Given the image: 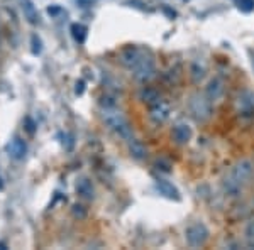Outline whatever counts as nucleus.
Masks as SVG:
<instances>
[{
    "mask_svg": "<svg viewBox=\"0 0 254 250\" xmlns=\"http://www.w3.org/2000/svg\"><path fill=\"white\" fill-rule=\"evenodd\" d=\"M253 162L249 159H243V161H237L232 169L229 171V174L224 178V190L229 193L231 196H236L243 191L246 183L249 181V178L253 176Z\"/></svg>",
    "mask_w": 254,
    "mask_h": 250,
    "instance_id": "nucleus-1",
    "label": "nucleus"
},
{
    "mask_svg": "<svg viewBox=\"0 0 254 250\" xmlns=\"http://www.w3.org/2000/svg\"><path fill=\"white\" fill-rule=\"evenodd\" d=\"M102 118L109 125V129L119 137L129 141L132 137V127H130L127 117L122 113V110L117 108V105H102Z\"/></svg>",
    "mask_w": 254,
    "mask_h": 250,
    "instance_id": "nucleus-2",
    "label": "nucleus"
},
{
    "mask_svg": "<svg viewBox=\"0 0 254 250\" xmlns=\"http://www.w3.org/2000/svg\"><path fill=\"white\" fill-rule=\"evenodd\" d=\"M130 71H132L134 78H137V80H141V81L151 80V78L154 76V59L142 51L141 56L137 58V61L132 64Z\"/></svg>",
    "mask_w": 254,
    "mask_h": 250,
    "instance_id": "nucleus-3",
    "label": "nucleus"
},
{
    "mask_svg": "<svg viewBox=\"0 0 254 250\" xmlns=\"http://www.w3.org/2000/svg\"><path fill=\"white\" fill-rule=\"evenodd\" d=\"M190 110L196 122H205L212 115V101L207 95H193L190 100Z\"/></svg>",
    "mask_w": 254,
    "mask_h": 250,
    "instance_id": "nucleus-4",
    "label": "nucleus"
},
{
    "mask_svg": "<svg viewBox=\"0 0 254 250\" xmlns=\"http://www.w3.org/2000/svg\"><path fill=\"white\" fill-rule=\"evenodd\" d=\"M208 235H210V232H208L205 223H202V221H195V223L190 225L185 232L187 242L190 247H202V245H205L208 240Z\"/></svg>",
    "mask_w": 254,
    "mask_h": 250,
    "instance_id": "nucleus-5",
    "label": "nucleus"
},
{
    "mask_svg": "<svg viewBox=\"0 0 254 250\" xmlns=\"http://www.w3.org/2000/svg\"><path fill=\"white\" fill-rule=\"evenodd\" d=\"M7 154H9V157H12L14 161H22L24 157H26L27 154V144L24 139L20 137H14L12 141L7 144Z\"/></svg>",
    "mask_w": 254,
    "mask_h": 250,
    "instance_id": "nucleus-6",
    "label": "nucleus"
},
{
    "mask_svg": "<svg viewBox=\"0 0 254 250\" xmlns=\"http://www.w3.org/2000/svg\"><path fill=\"white\" fill-rule=\"evenodd\" d=\"M20 3V10H22L24 17L29 24H39V14H38V9H36L34 2L32 0H19Z\"/></svg>",
    "mask_w": 254,
    "mask_h": 250,
    "instance_id": "nucleus-7",
    "label": "nucleus"
},
{
    "mask_svg": "<svg viewBox=\"0 0 254 250\" xmlns=\"http://www.w3.org/2000/svg\"><path fill=\"white\" fill-rule=\"evenodd\" d=\"M171 135H173L176 144H180V146L188 144L190 139H191V129L187 124H178V125L173 127V132H171Z\"/></svg>",
    "mask_w": 254,
    "mask_h": 250,
    "instance_id": "nucleus-8",
    "label": "nucleus"
},
{
    "mask_svg": "<svg viewBox=\"0 0 254 250\" xmlns=\"http://www.w3.org/2000/svg\"><path fill=\"white\" fill-rule=\"evenodd\" d=\"M224 93V81L220 78H214V80L208 81L207 90H205V95L210 101H215L222 97Z\"/></svg>",
    "mask_w": 254,
    "mask_h": 250,
    "instance_id": "nucleus-9",
    "label": "nucleus"
},
{
    "mask_svg": "<svg viewBox=\"0 0 254 250\" xmlns=\"http://www.w3.org/2000/svg\"><path fill=\"white\" fill-rule=\"evenodd\" d=\"M149 117H151V120L156 122V124H163V122H166L168 117H170V106L158 101V103H154L153 108H151Z\"/></svg>",
    "mask_w": 254,
    "mask_h": 250,
    "instance_id": "nucleus-10",
    "label": "nucleus"
},
{
    "mask_svg": "<svg viewBox=\"0 0 254 250\" xmlns=\"http://www.w3.org/2000/svg\"><path fill=\"white\" fill-rule=\"evenodd\" d=\"M156 190L159 191V195L166 196V198H170V200H175V201H178V200H180L178 190H176V188L170 181H165V179H158V181H156Z\"/></svg>",
    "mask_w": 254,
    "mask_h": 250,
    "instance_id": "nucleus-11",
    "label": "nucleus"
},
{
    "mask_svg": "<svg viewBox=\"0 0 254 250\" xmlns=\"http://www.w3.org/2000/svg\"><path fill=\"white\" fill-rule=\"evenodd\" d=\"M76 193H78L83 200H93V196H95L93 184L87 178H80L78 181H76Z\"/></svg>",
    "mask_w": 254,
    "mask_h": 250,
    "instance_id": "nucleus-12",
    "label": "nucleus"
},
{
    "mask_svg": "<svg viewBox=\"0 0 254 250\" xmlns=\"http://www.w3.org/2000/svg\"><path fill=\"white\" fill-rule=\"evenodd\" d=\"M129 152L130 155H132L134 159H137V161H142V159L146 157V147L144 144H142L141 141H137V139H134V137H130L129 141Z\"/></svg>",
    "mask_w": 254,
    "mask_h": 250,
    "instance_id": "nucleus-13",
    "label": "nucleus"
},
{
    "mask_svg": "<svg viewBox=\"0 0 254 250\" xmlns=\"http://www.w3.org/2000/svg\"><path fill=\"white\" fill-rule=\"evenodd\" d=\"M141 52H142V49H137V48H127V49H124V51H122V56H121L124 66H127L129 69L132 68V64L137 61V58L141 56Z\"/></svg>",
    "mask_w": 254,
    "mask_h": 250,
    "instance_id": "nucleus-14",
    "label": "nucleus"
},
{
    "mask_svg": "<svg viewBox=\"0 0 254 250\" xmlns=\"http://www.w3.org/2000/svg\"><path fill=\"white\" fill-rule=\"evenodd\" d=\"M87 26H83V24H73L71 26V34H73V38H75V41L78 44H83L85 43V39H87Z\"/></svg>",
    "mask_w": 254,
    "mask_h": 250,
    "instance_id": "nucleus-15",
    "label": "nucleus"
},
{
    "mask_svg": "<svg viewBox=\"0 0 254 250\" xmlns=\"http://www.w3.org/2000/svg\"><path fill=\"white\" fill-rule=\"evenodd\" d=\"M139 97H141L142 101H146V103H151V105L161 101V100H159V93L156 92V90H153V88H142L141 93H139Z\"/></svg>",
    "mask_w": 254,
    "mask_h": 250,
    "instance_id": "nucleus-16",
    "label": "nucleus"
},
{
    "mask_svg": "<svg viewBox=\"0 0 254 250\" xmlns=\"http://www.w3.org/2000/svg\"><path fill=\"white\" fill-rule=\"evenodd\" d=\"M237 7L246 14H249L254 10V0H237Z\"/></svg>",
    "mask_w": 254,
    "mask_h": 250,
    "instance_id": "nucleus-17",
    "label": "nucleus"
},
{
    "mask_svg": "<svg viewBox=\"0 0 254 250\" xmlns=\"http://www.w3.org/2000/svg\"><path fill=\"white\" fill-rule=\"evenodd\" d=\"M246 240H248V244L251 245V247H254V221H251V223L246 227Z\"/></svg>",
    "mask_w": 254,
    "mask_h": 250,
    "instance_id": "nucleus-18",
    "label": "nucleus"
},
{
    "mask_svg": "<svg viewBox=\"0 0 254 250\" xmlns=\"http://www.w3.org/2000/svg\"><path fill=\"white\" fill-rule=\"evenodd\" d=\"M71 213L76 216V218H85V216H87V210H85V208L81 206V204H73Z\"/></svg>",
    "mask_w": 254,
    "mask_h": 250,
    "instance_id": "nucleus-19",
    "label": "nucleus"
},
{
    "mask_svg": "<svg viewBox=\"0 0 254 250\" xmlns=\"http://www.w3.org/2000/svg\"><path fill=\"white\" fill-rule=\"evenodd\" d=\"M156 166H158V169L165 171V173H170V171H171V164L168 162V161H163V159H158Z\"/></svg>",
    "mask_w": 254,
    "mask_h": 250,
    "instance_id": "nucleus-20",
    "label": "nucleus"
},
{
    "mask_svg": "<svg viewBox=\"0 0 254 250\" xmlns=\"http://www.w3.org/2000/svg\"><path fill=\"white\" fill-rule=\"evenodd\" d=\"M32 52L34 54H39L41 52V41L38 36H32Z\"/></svg>",
    "mask_w": 254,
    "mask_h": 250,
    "instance_id": "nucleus-21",
    "label": "nucleus"
},
{
    "mask_svg": "<svg viewBox=\"0 0 254 250\" xmlns=\"http://www.w3.org/2000/svg\"><path fill=\"white\" fill-rule=\"evenodd\" d=\"M202 78H203V68L198 69V66L195 64V66H193V81H195V83H198Z\"/></svg>",
    "mask_w": 254,
    "mask_h": 250,
    "instance_id": "nucleus-22",
    "label": "nucleus"
},
{
    "mask_svg": "<svg viewBox=\"0 0 254 250\" xmlns=\"http://www.w3.org/2000/svg\"><path fill=\"white\" fill-rule=\"evenodd\" d=\"M26 130L29 134H34V130H36V124H34V120H32V118H29L27 117L26 118Z\"/></svg>",
    "mask_w": 254,
    "mask_h": 250,
    "instance_id": "nucleus-23",
    "label": "nucleus"
},
{
    "mask_svg": "<svg viewBox=\"0 0 254 250\" xmlns=\"http://www.w3.org/2000/svg\"><path fill=\"white\" fill-rule=\"evenodd\" d=\"M85 92V83L83 81H76V88H75V93L76 95H81Z\"/></svg>",
    "mask_w": 254,
    "mask_h": 250,
    "instance_id": "nucleus-24",
    "label": "nucleus"
}]
</instances>
